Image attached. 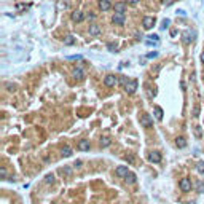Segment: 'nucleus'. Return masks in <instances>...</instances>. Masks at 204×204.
<instances>
[{
    "instance_id": "1",
    "label": "nucleus",
    "mask_w": 204,
    "mask_h": 204,
    "mask_svg": "<svg viewBox=\"0 0 204 204\" xmlns=\"http://www.w3.org/2000/svg\"><path fill=\"white\" fill-rule=\"evenodd\" d=\"M195 37H196L195 30H185V32L182 34V42L185 43V45H188V43H191L195 40Z\"/></svg>"
},
{
    "instance_id": "2",
    "label": "nucleus",
    "mask_w": 204,
    "mask_h": 204,
    "mask_svg": "<svg viewBox=\"0 0 204 204\" xmlns=\"http://www.w3.org/2000/svg\"><path fill=\"white\" fill-rule=\"evenodd\" d=\"M124 21H126V18H124V13H115L112 16V22L115 26H123Z\"/></svg>"
},
{
    "instance_id": "3",
    "label": "nucleus",
    "mask_w": 204,
    "mask_h": 204,
    "mask_svg": "<svg viewBox=\"0 0 204 204\" xmlns=\"http://www.w3.org/2000/svg\"><path fill=\"white\" fill-rule=\"evenodd\" d=\"M104 85L107 86V88H113V86L118 85V78H116L115 75H107L104 78Z\"/></svg>"
},
{
    "instance_id": "4",
    "label": "nucleus",
    "mask_w": 204,
    "mask_h": 204,
    "mask_svg": "<svg viewBox=\"0 0 204 204\" xmlns=\"http://www.w3.org/2000/svg\"><path fill=\"white\" fill-rule=\"evenodd\" d=\"M136 89H137V80H129L128 83L124 85V91H126L128 94L136 93Z\"/></svg>"
},
{
    "instance_id": "5",
    "label": "nucleus",
    "mask_w": 204,
    "mask_h": 204,
    "mask_svg": "<svg viewBox=\"0 0 204 204\" xmlns=\"http://www.w3.org/2000/svg\"><path fill=\"white\" fill-rule=\"evenodd\" d=\"M142 26H144V29L150 30L152 27L155 26V18H153V16H145L142 19Z\"/></svg>"
},
{
    "instance_id": "6",
    "label": "nucleus",
    "mask_w": 204,
    "mask_h": 204,
    "mask_svg": "<svg viewBox=\"0 0 204 204\" xmlns=\"http://www.w3.org/2000/svg\"><path fill=\"white\" fill-rule=\"evenodd\" d=\"M179 187H180V190L182 191H190L191 190V182H190V179H182L179 182Z\"/></svg>"
},
{
    "instance_id": "7",
    "label": "nucleus",
    "mask_w": 204,
    "mask_h": 204,
    "mask_svg": "<svg viewBox=\"0 0 204 204\" xmlns=\"http://www.w3.org/2000/svg\"><path fill=\"white\" fill-rule=\"evenodd\" d=\"M140 124L144 128H152L153 126V120L150 118V115H142L140 116Z\"/></svg>"
},
{
    "instance_id": "8",
    "label": "nucleus",
    "mask_w": 204,
    "mask_h": 204,
    "mask_svg": "<svg viewBox=\"0 0 204 204\" xmlns=\"http://www.w3.org/2000/svg\"><path fill=\"white\" fill-rule=\"evenodd\" d=\"M72 75H73V78H77V80H83L85 78V70L81 67H75L73 72H72Z\"/></svg>"
},
{
    "instance_id": "9",
    "label": "nucleus",
    "mask_w": 204,
    "mask_h": 204,
    "mask_svg": "<svg viewBox=\"0 0 204 204\" xmlns=\"http://www.w3.org/2000/svg\"><path fill=\"white\" fill-rule=\"evenodd\" d=\"M110 8H112L110 0H99V10L101 11H108Z\"/></svg>"
},
{
    "instance_id": "10",
    "label": "nucleus",
    "mask_w": 204,
    "mask_h": 204,
    "mask_svg": "<svg viewBox=\"0 0 204 204\" xmlns=\"http://www.w3.org/2000/svg\"><path fill=\"white\" fill-rule=\"evenodd\" d=\"M88 32H89V35H91V37H96V35H99L101 34V27L97 26V24H93L89 26V29H88Z\"/></svg>"
},
{
    "instance_id": "11",
    "label": "nucleus",
    "mask_w": 204,
    "mask_h": 204,
    "mask_svg": "<svg viewBox=\"0 0 204 204\" xmlns=\"http://www.w3.org/2000/svg\"><path fill=\"white\" fill-rule=\"evenodd\" d=\"M113 10H115V13H124V11H126V3L124 2H116L115 5H113Z\"/></svg>"
},
{
    "instance_id": "12",
    "label": "nucleus",
    "mask_w": 204,
    "mask_h": 204,
    "mask_svg": "<svg viewBox=\"0 0 204 204\" xmlns=\"http://www.w3.org/2000/svg\"><path fill=\"white\" fill-rule=\"evenodd\" d=\"M128 174H129L128 166H118L116 167V175H120V177H126Z\"/></svg>"
},
{
    "instance_id": "13",
    "label": "nucleus",
    "mask_w": 204,
    "mask_h": 204,
    "mask_svg": "<svg viewBox=\"0 0 204 204\" xmlns=\"http://www.w3.org/2000/svg\"><path fill=\"white\" fill-rule=\"evenodd\" d=\"M89 140H86V139H83V140H80L78 142V150H81V152H86V150H89Z\"/></svg>"
},
{
    "instance_id": "14",
    "label": "nucleus",
    "mask_w": 204,
    "mask_h": 204,
    "mask_svg": "<svg viewBox=\"0 0 204 204\" xmlns=\"http://www.w3.org/2000/svg\"><path fill=\"white\" fill-rule=\"evenodd\" d=\"M148 159H150L152 163H159V161H161V153H158V152H152V153H150V156H148Z\"/></svg>"
},
{
    "instance_id": "15",
    "label": "nucleus",
    "mask_w": 204,
    "mask_h": 204,
    "mask_svg": "<svg viewBox=\"0 0 204 204\" xmlns=\"http://www.w3.org/2000/svg\"><path fill=\"white\" fill-rule=\"evenodd\" d=\"M83 13H81V11H73L72 13V21L73 22H80V21H83Z\"/></svg>"
},
{
    "instance_id": "16",
    "label": "nucleus",
    "mask_w": 204,
    "mask_h": 204,
    "mask_svg": "<svg viewBox=\"0 0 204 204\" xmlns=\"http://www.w3.org/2000/svg\"><path fill=\"white\" fill-rule=\"evenodd\" d=\"M175 145H177L179 148H185V147H187L185 137H177V139H175Z\"/></svg>"
},
{
    "instance_id": "17",
    "label": "nucleus",
    "mask_w": 204,
    "mask_h": 204,
    "mask_svg": "<svg viewBox=\"0 0 204 204\" xmlns=\"http://www.w3.org/2000/svg\"><path fill=\"white\" fill-rule=\"evenodd\" d=\"M155 118L158 120V121H161V120H163V108H161V107H158V105L155 107Z\"/></svg>"
},
{
    "instance_id": "18",
    "label": "nucleus",
    "mask_w": 204,
    "mask_h": 204,
    "mask_svg": "<svg viewBox=\"0 0 204 204\" xmlns=\"http://www.w3.org/2000/svg\"><path fill=\"white\" fill-rule=\"evenodd\" d=\"M61 153H62V156H65V158H67V156H70V155H72V148H70L69 145H65V147H62Z\"/></svg>"
},
{
    "instance_id": "19",
    "label": "nucleus",
    "mask_w": 204,
    "mask_h": 204,
    "mask_svg": "<svg viewBox=\"0 0 204 204\" xmlns=\"http://www.w3.org/2000/svg\"><path fill=\"white\" fill-rule=\"evenodd\" d=\"M64 45H67V46H70V45H75V38H73L72 35H67V37L64 38Z\"/></svg>"
},
{
    "instance_id": "20",
    "label": "nucleus",
    "mask_w": 204,
    "mask_h": 204,
    "mask_svg": "<svg viewBox=\"0 0 204 204\" xmlns=\"http://www.w3.org/2000/svg\"><path fill=\"white\" fill-rule=\"evenodd\" d=\"M126 182L129 183V185H132V183H136V174H132V172H129V174L126 175Z\"/></svg>"
},
{
    "instance_id": "21",
    "label": "nucleus",
    "mask_w": 204,
    "mask_h": 204,
    "mask_svg": "<svg viewBox=\"0 0 204 204\" xmlns=\"http://www.w3.org/2000/svg\"><path fill=\"white\" fill-rule=\"evenodd\" d=\"M108 145H110V139H108V137H102L101 139V147L105 148V147H108Z\"/></svg>"
},
{
    "instance_id": "22",
    "label": "nucleus",
    "mask_w": 204,
    "mask_h": 204,
    "mask_svg": "<svg viewBox=\"0 0 204 204\" xmlns=\"http://www.w3.org/2000/svg\"><path fill=\"white\" fill-rule=\"evenodd\" d=\"M59 172H61L62 175H67V177H69V175L72 174V169H70L69 166H65V167H62V169H59Z\"/></svg>"
},
{
    "instance_id": "23",
    "label": "nucleus",
    "mask_w": 204,
    "mask_h": 204,
    "mask_svg": "<svg viewBox=\"0 0 204 204\" xmlns=\"http://www.w3.org/2000/svg\"><path fill=\"white\" fill-rule=\"evenodd\" d=\"M196 190H198L199 193H204V182L198 180V182H196Z\"/></svg>"
},
{
    "instance_id": "24",
    "label": "nucleus",
    "mask_w": 204,
    "mask_h": 204,
    "mask_svg": "<svg viewBox=\"0 0 204 204\" xmlns=\"http://www.w3.org/2000/svg\"><path fill=\"white\" fill-rule=\"evenodd\" d=\"M196 171L199 172V174H204V161H199L198 166H196Z\"/></svg>"
},
{
    "instance_id": "25",
    "label": "nucleus",
    "mask_w": 204,
    "mask_h": 204,
    "mask_svg": "<svg viewBox=\"0 0 204 204\" xmlns=\"http://www.w3.org/2000/svg\"><path fill=\"white\" fill-rule=\"evenodd\" d=\"M169 24H171V21H169V19H163V22H161V29L164 30V29H167V27H169Z\"/></svg>"
},
{
    "instance_id": "26",
    "label": "nucleus",
    "mask_w": 204,
    "mask_h": 204,
    "mask_svg": "<svg viewBox=\"0 0 204 204\" xmlns=\"http://www.w3.org/2000/svg\"><path fill=\"white\" fill-rule=\"evenodd\" d=\"M193 116H195V118H198V116H199V104H196L193 107Z\"/></svg>"
},
{
    "instance_id": "27",
    "label": "nucleus",
    "mask_w": 204,
    "mask_h": 204,
    "mask_svg": "<svg viewBox=\"0 0 204 204\" xmlns=\"http://www.w3.org/2000/svg\"><path fill=\"white\" fill-rule=\"evenodd\" d=\"M107 48L110 50V53H116V45H113V43H108Z\"/></svg>"
},
{
    "instance_id": "28",
    "label": "nucleus",
    "mask_w": 204,
    "mask_h": 204,
    "mask_svg": "<svg viewBox=\"0 0 204 204\" xmlns=\"http://www.w3.org/2000/svg\"><path fill=\"white\" fill-rule=\"evenodd\" d=\"M156 56H158V51H152V53L147 54V59H153V57H156Z\"/></svg>"
},
{
    "instance_id": "29",
    "label": "nucleus",
    "mask_w": 204,
    "mask_h": 204,
    "mask_svg": "<svg viewBox=\"0 0 204 204\" xmlns=\"http://www.w3.org/2000/svg\"><path fill=\"white\" fill-rule=\"evenodd\" d=\"M53 180H54L53 174H48V175L45 177V182H46V183H53Z\"/></svg>"
},
{
    "instance_id": "30",
    "label": "nucleus",
    "mask_w": 204,
    "mask_h": 204,
    "mask_svg": "<svg viewBox=\"0 0 204 204\" xmlns=\"http://www.w3.org/2000/svg\"><path fill=\"white\" fill-rule=\"evenodd\" d=\"M128 81H129V80H128V78H126V77H120V80H118V83H121V85H123V86H124V85H126V83H128Z\"/></svg>"
},
{
    "instance_id": "31",
    "label": "nucleus",
    "mask_w": 204,
    "mask_h": 204,
    "mask_svg": "<svg viewBox=\"0 0 204 204\" xmlns=\"http://www.w3.org/2000/svg\"><path fill=\"white\" fill-rule=\"evenodd\" d=\"M161 3H163V5H164V6H171V5H172V3H174V0H163V2H161Z\"/></svg>"
},
{
    "instance_id": "32",
    "label": "nucleus",
    "mask_w": 204,
    "mask_h": 204,
    "mask_svg": "<svg viewBox=\"0 0 204 204\" xmlns=\"http://www.w3.org/2000/svg\"><path fill=\"white\" fill-rule=\"evenodd\" d=\"M147 38H150V40H155V42H159V37L156 34H153V35H148Z\"/></svg>"
},
{
    "instance_id": "33",
    "label": "nucleus",
    "mask_w": 204,
    "mask_h": 204,
    "mask_svg": "<svg viewBox=\"0 0 204 204\" xmlns=\"http://www.w3.org/2000/svg\"><path fill=\"white\" fill-rule=\"evenodd\" d=\"M145 43H147L148 46H155L158 42H155V40H150V38H148V40H145Z\"/></svg>"
},
{
    "instance_id": "34",
    "label": "nucleus",
    "mask_w": 204,
    "mask_h": 204,
    "mask_svg": "<svg viewBox=\"0 0 204 204\" xmlns=\"http://www.w3.org/2000/svg\"><path fill=\"white\" fill-rule=\"evenodd\" d=\"M195 134H196V137H201V128L199 126L195 128Z\"/></svg>"
},
{
    "instance_id": "35",
    "label": "nucleus",
    "mask_w": 204,
    "mask_h": 204,
    "mask_svg": "<svg viewBox=\"0 0 204 204\" xmlns=\"http://www.w3.org/2000/svg\"><path fill=\"white\" fill-rule=\"evenodd\" d=\"M86 18H88L89 21H94V18H96V14H94V13H91V11H89V13H88V16H86Z\"/></svg>"
},
{
    "instance_id": "36",
    "label": "nucleus",
    "mask_w": 204,
    "mask_h": 204,
    "mask_svg": "<svg viewBox=\"0 0 204 204\" xmlns=\"http://www.w3.org/2000/svg\"><path fill=\"white\" fill-rule=\"evenodd\" d=\"M6 88H8V91H14V88H16V86L11 85V83H6Z\"/></svg>"
},
{
    "instance_id": "37",
    "label": "nucleus",
    "mask_w": 204,
    "mask_h": 204,
    "mask_svg": "<svg viewBox=\"0 0 204 204\" xmlns=\"http://www.w3.org/2000/svg\"><path fill=\"white\" fill-rule=\"evenodd\" d=\"M175 13H177V14H180V16H185V11H183V10H177V11H175Z\"/></svg>"
},
{
    "instance_id": "38",
    "label": "nucleus",
    "mask_w": 204,
    "mask_h": 204,
    "mask_svg": "<svg viewBox=\"0 0 204 204\" xmlns=\"http://www.w3.org/2000/svg\"><path fill=\"white\" fill-rule=\"evenodd\" d=\"M0 174H2V177H3V179H5V177H6V171H5V169H3V167H2V171H0Z\"/></svg>"
},
{
    "instance_id": "39",
    "label": "nucleus",
    "mask_w": 204,
    "mask_h": 204,
    "mask_svg": "<svg viewBox=\"0 0 204 204\" xmlns=\"http://www.w3.org/2000/svg\"><path fill=\"white\" fill-rule=\"evenodd\" d=\"M69 59H81V56H80V54H77V56H70Z\"/></svg>"
},
{
    "instance_id": "40",
    "label": "nucleus",
    "mask_w": 204,
    "mask_h": 204,
    "mask_svg": "<svg viewBox=\"0 0 204 204\" xmlns=\"http://www.w3.org/2000/svg\"><path fill=\"white\" fill-rule=\"evenodd\" d=\"M128 3H131V5H136V3H139V0H128Z\"/></svg>"
},
{
    "instance_id": "41",
    "label": "nucleus",
    "mask_w": 204,
    "mask_h": 204,
    "mask_svg": "<svg viewBox=\"0 0 204 204\" xmlns=\"http://www.w3.org/2000/svg\"><path fill=\"white\" fill-rule=\"evenodd\" d=\"M126 159H128L129 163H132V161H134V158H132V156H126Z\"/></svg>"
},
{
    "instance_id": "42",
    "label": "nucleus",
    "mask_w": 204,
    "mask_h": 204,
    "mask_svg": "<svg viewBox=\"0 0 204 204\" xmlns=\"http://www.w3.org/2000/svg\"><path fill=\"white\" fill-rule=\"evenodd\" d=\"M201 61H203V62H204V53H203V54H201Z\"/></svg>"
}]
</instances>
